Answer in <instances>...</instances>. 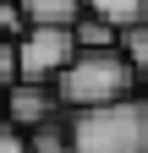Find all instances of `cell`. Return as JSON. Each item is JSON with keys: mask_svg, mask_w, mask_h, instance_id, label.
<instances>
[{"mask_svg": "<svg viewBox=\"0 0 148 153\" xmlns=\"http://www.w3.org/2000/svg\"><path fill=\"white\" fill-rule=\"evenodd\" d=\"M6 82H16V38L0 33V88Z\"/></svg>", "mask_w": 148, "mask_h": 153, "instance_id": "cell-9", "label": "cell"}, {"mask_svg": "<svg viewBox=\"0 0 148 153\" xmlns=\"http://www.w3.org/2000/svg\"><path fill=\"white\" fill-rule=\"evenodd\" d=\"M71 55H77V38L71 27H55V22H28L16 33V76L28 82H49Z\"/></svg>", "mask_w": 148, "mask_h": 153, "instance_id": "cell-3", "label": "cell"}, {"mask_svg": "<svg viewBox=\"0 0 148 153\" xmlns=\"http://www.w3.org/2000/svg\"><path fill=\"white\" fill-rule=\"evenodd\" d=\"M143 6H148V0H82V11L104 16L110 27H126V22H143Z\"/></svg>", "mask_w": 148, "mask_h": 153, "instance_id": "cell-7", "label": "cell"}, {"mask_svg": "<svg viewBox=\"0 0 148 153\" xmlns=\"http://www.w3.org/2000/svg\"><path fill=\"white\" fill-rule=\"evenodd\" d=\"M115 49L126 55V66H132L137 76H148V22H126V27H115Z\"/></svg>", "mask_w": 148, "mask_h": 153, "instance_id": "cell-6", "label": "cell"}, {"mask_svg": "<svg viewBox=\"0 0 148 153\" xmlns=\"http://www.w3.org/2000/svg\"><path fill=\"white\" fill-rule=\"evenodd\" d=\"M28 153H66V120H39L28 131Z\"/></svg>", "mask_w": 148, "mask_h": 153, "instance_id": "cell-8", "label": "cell"}, {"mask_svg": "<svg viewBox=\"0 0 148 153\" xmlns=\"http://www.w3.org/2000/svg\"><path fill=\"white\" fill-rule=\"evenodd\" d=\"M0 99H6V120H11V126H22V131H33L39 120H49V115L61 109L55 88H44V82H28V76L6 82V88H0Z\"/></svg>", "mask_w": 148, "mask_h": 153, "instance_id": "cell-4", "label": "cell"}, {"mask_svg": "<svg viewBox=\"0 0 148 153\" xmlns=\"http://www.w3.org/2000/svg\"><path fill=\"white\" fill-rule=\"evenodd\" d=\"M22 11V27L28 22H55V27H71V16L82 11V0H16Z\"/></svg>", "mask_w": 148, "mask_h": 153, "instance_id": "cell-5", "label": "cell"}, {"mask_svg": "<svg viewBox=\"0 0 148 153\" xmlns=\"http://www.w3.org/2000/svg\"><path fill=\"white\" fill-rule=\"evenodd\" d=\"M66 153H148V99L121 93V99L71 109Z\"/></svg>", "mask_w": 148, "mask_h": 153, "instance_id": "cell-1", "label": "cell"}, {"mask_svg": "<svg viewBox=\"0 0 148 153\" xmlns=\"http://www.w3.org/2000/svg\"><path fill=\"white\" fill-rule=\"evenodd\" d=\"M143 22H148V6H143Z\"/></svg>", "mask_w": 148, "mask_h": 153, "instance_id": "cell-12", "label": "cell"}, {"mask_svg": "<svg viewBox=\"0 0 148 153\" xmlns=\"http://www.w3.org/2000/svg\"><path fill=\"white\" fill-rule=\"evenodd\" d=\"M0 33H22V11H16V0H0Z\"/></svg>", "mask_w": 148, "mask_h": 153, "instance_id": "cell-11", "label": "cell"}, {"mask_svg": "<svg viewBox=\"0 0 148 153\" xmlns=\"http://www.w3.org/2000/svg\"><path fill=\"white\" fill-rule=\"evenodd\" d=\"M49 82L66 109H88V104L121 99V93H137V71L126 66V55L115 44H104V49H77Z\"/></svg>", "mask_w": 148, "mask_h": 153, "instance_id": "cell-2", "label": "cell"}, {"mask_svg": "<svg viewBox=\"0 0 148 153\" xmlns=\"http://www.w3.org/2000/svg\"><path fill=\"white\" fill-rule=\"evenodd\" d=\"M0 153H28V131L11 126V120H0Z\"/></svg>", "mask_w": 148, "mask_h": 153, "instance_id": "cell-10", "label": "cell"}]
</instances>
